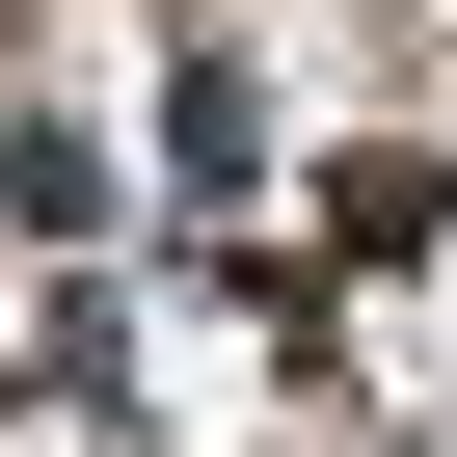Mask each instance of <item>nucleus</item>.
<instances>
[{"instance_id":"obj_1","label":"nucleus","mask_w":457,"mask_h":457,"mask_svg":"<svg viewBox=\"0 0 457 457\" xmlns=\"http://www.w3.org/2000/svg\"><path fill=\"white\" fill-rule=\"evenodd\" d=\"M296 215H323V270H430V243H457V135H323Z\"/></svg>"}]
</instances>
